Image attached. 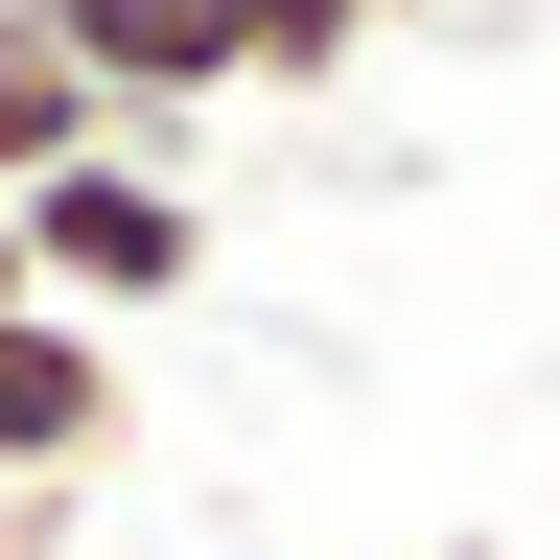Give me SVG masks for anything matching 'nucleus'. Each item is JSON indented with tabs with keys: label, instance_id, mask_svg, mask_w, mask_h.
<instances>
[{
	"label": "nucleus",
	"instance_id": "5",
	"mask_svg": "<svg viewBox=\"0 0 560 560\" xmlns=\"http://www.w3.org/2000/svg\"><path fill=\"white\" fill-rule=\"evenodd\" d=\"M397 0H210V47H234V94H327L350 47H374Z\"/></svg>",
	"mask_w": 560,
	"mask_h": 560
},
{
	"label": "nucleus",
	"instance_id": "6",
	"mask_svg": "<svg viewBox=\"0 0 560 560\" xmlns=\"http://www.w3.org/2000/svg\"><path fill=\"white\" fill-rule=\"evenodd\" d=\"M0 304H24V210H0Z\"/></svg>",
	"mask_w": 560,
	"mask_h": 560
},
{
	"label": "nucleus",
	"instance_id": "2",
	"mask_svg": "<svg viewBox=\"0 0 560 560\" xmlns=\"http://www.w3.org/2000/svg\"><path fill=\"white\" fill-rule=\"evenodd\" d=\"M24 24L70 47V94H94L140 164H187V117L234 94V47H210V0H24Z\"/></svg>",
	"mask_w": 560,
	"mask_h": 560
},
{
	"label": "nucleus",
	"instance_id": "3",
	"mask_svg": "<svg viewBox=\"0 0 560 560\" xmlns=\"http://www.w3.org/2000/svg\"><path fill=\"white\" fill-rule=\"evenodd\" d=\"M117 467V327L0 304V490H94Z\"/></svg>",
	"mask_w": 560,
	"mask_h": 560
},
{
	"label": "nucleus",
	"instance_id": "4",
	"mask_svg": "<svg viewBox=\"0 0 560 560\" xmlns=\"http://www.w3.org/2000/svg\"><path fill=\"white\" fill-rule=\"evenodd\" d=\"M94 140H117V117H94V94H70V47L24 24V0H0V210H24L47 164H94Z\"/></svg>",
	"mask_w": 560,
	"mask_h": 560
},
{
	"label": "nucleus",
	"instance_id": "1",
	"mask_svg": "<svg viewBox=\"0 0 560 560\" xmlns=\"http://www.w3.org/2000/svg\"><path fill=\"white\" fill-rule=\"evenodd\" d=\"M187 280H210V210H187V164L94 140V164H47V187H24V304H70V327H140V304H187Z\"/></svg>",
	"mask_w": 560,
	"mask_h": 560
}]
</instances>
